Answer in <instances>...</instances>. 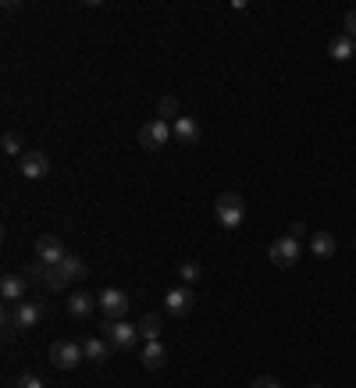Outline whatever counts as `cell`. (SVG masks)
Instances as JSON below:
<instances>
[{
	"label": "cell",
	"instance_id": "8fae6325",
	"mask_svg": "<svg viewBox=\"0 0 356 388\" xmlns=\"http://www.w3.org/2000/svg\"><path fill=\"white\" fill-rule=\"evenodd\" d=\"M26 289H29V278H22V274H4V281H0V296L8 303H18L26 296Z\"/></svg>",
	"mask_w": 356,
	"mask_h": 388
},
{
	"label": "cell",
	"instance_id": "d4e9b609",
	"mask_svg": "<svg viewBox=\"0 0 356 388\" xmlns=\"http://www.w3.org/2000/svg\"><path fill=\"white\" fill-rule=\"evenodd\" d=\"M15 388H43V381H40V377H36V374H22V377H18V384H15Z\"/></svg>",
	"mask_w": 356,
	"mask_h": 388
},
{
	"label": "cell",
	"instance_id": "7a4b0ae2",
	"mask_svg": "<svg viewBox=\"0 0 356 388\" xmlns=\"http://www.w3.org/2000/svg\"><path fill=\"white\" fill-rule=\"evenodd\" d=\"M104 331H107V345L118 349V352H129L139 338V328L129 324V320H104Z\"/></svg>",
	"mask_w": 356,
	"mask_h": 388
},
{
	"label": "cell",
	"instance_id": "3957f363",
	"mask_svg": "<svg viewBox=\"0 0 356 388\" xmlns=\"http://www.w3.org/2000/svg\"><path fill=\"white\" fill-rule=\"evenodd\" d=\"M299 253H303V246H299V239H292V235L274 239L271 249H267V257H271L274 267H296V264H299Z\"/></svg>",
	"mask_w": 356,
	"mask_h": 388
},
{
	"label": "cell",
	"instance_id": "d6986e66",
	"mask_svg": "<svg viewBox=\"0 0 356 388\" xmlns=\"http://www.w3.org/2000/svg\"><path fill=\"white\" fill-rule=\"evenodd\" d=\"M93 303H97L93 296H86V292H75V296L68 299V313H72V317H86V313L93 310Z\"/></svg>",
	"mask_w": 356,
	"mask_h": 388
},
{
	"label": "cell",
	"instance_id": "9c48e42d",
	"mask_svg": "<svg viewBox=\"0 0 356 388\" xmlns=\"http://www.w3.org/2000/svg\"><path fill=\"white\" fill-rule=\"evenodd\" d=\"M4 324H11V328H18V331H33V328L40 324L36 303H15V306L4 313Z\"/></svg>",
	"mask_w": 356,
	"mask_h": 388
},
{
	"label": "cell",
	"instance_id": "30bf717a",
	"mask_svg": "<svg viewBox=\"0 0 356 388\" xmlns=\"http://www.w3.org/2000/svg\"><path fill=\"white\" fill-rule=\"evenodd\" d=\"M65 257H68V253H65V242H61L58 235H40V239H36V260H43L47 267H58Z\"/></svg>",
	"mask_w": 356,
	"mask_h": 388
},
{
	"label": "cell",
	"instance_id": "7402d4cb",
	"mask_svg": "<svg viewBox=\"0 0 356 388\" xmlns=\"http://www.w3.org/2000/svg\"><path fill=\"white\" fill-rule=\"evenodd\" d=\"M43 281H47L50 289H65L72 278H68V274H65V267L58 264V267H47V278H43Z\"/></svg>",
	"mask_w": 356,
	"mask_h": 388
},
{
	"label": "cell",
	"instance_id": "ba28073f",
	"mask_svg": "<svg viewBox=\"0 0 356 388\" xmlns=\"http://www.w3.org/2000/svg\"><path fill=\"white\" fill-rule=\"evenodd\" d=\"M193 303H196V296H193L189 285H178V289H168V292H164V310H168L171 317L193 313Z\"/></svg>",
	"mask_w": 356,
	"mask_h": 388
},
{
	"label": "cell",
	"instance_id": "ac0fdd59",
	"mask_svg": "<svg viewBox=\"0 0 356 388\" xmlns=\"http://www.w3.org/2000/svg\"><path fill=\"white\" fill-rule=\"evenodd\" d=\"M82 352H86L90 363H104V360H107V342H104V338H86V342H82Z\"/></svg>",
	"mask_w": 356,
	"mask_h": 388
},
{
	"label": "cell",
	"instance_id": "603a6c76",
	"mask_svg": "<svg viewBox=\"0 0 356 388\" xmlns=\"http://www.w3.org/2000/svg\"><path fill=\"white\" fill-rule=\"evenodd\" d=\"M178 274H182V281H185V285H193V281L200 278V260H185V264L178 267Z\"/></svg>",
	"mask_w": 356,
	"mask_h": 388
},
{
	"label": "cell",
	"instance_id": "4fadbf2b",
	"mask_svg": "<svg viewBox=\"0 0 356 388\" xmlns=\"http://www.w3.org/2000/svg\"><path fill=\"white\" fill-rule=\"evenodd\" d=\"M136 328H139V338H143V342H161L164 324H161V317H157V313H143Z\"/></svg>",
	"mask_w": 356,
	"mask_h": 388
},
{
	"label": "cell",
	"instance_id": "cb8c5ba5",
	"mask_svg": "<svg viewBox=\"0 0 356 388\" xmlns=\"http://www.w3.org/2000/svg\"><path fill=\"white\" fill-rule=\"evenodd\" d=\"M249 388H281V381L278 377H271V374H260V377H253V384Z\"/></svg>",
	"mask_w": 356,
	"mask_h": 388
},
{
	"label": "cell",
	"instance_id": "83f0119b",
	"mask_svg": "<svg viewBox=\"0 0 356 388\" xmlns=\"http://www.w3.org/2000/svg\"><path fill=\"white\" fill-rule=\"evenodd\" d=\"M310 388H324V384H310Z\"/></svg>",
	"mask_w": 356,
	"mask_h": 388
},
{
	"label": "cell",
	"instance_id": "7c38bea8",
	"mask_svg": "<svg viewBox=\"0 0 356 388\" xmlns=\"http://www.w3.org/2000/svg\"><path fill=\"white\" fill-rule=\"evenodd\" d=\"M310 253L320 257V260L335 257V235H331V232H313V235H310Z\"/></svg>",
	"mask_w": 356,
	"mask_h": 388
},
{
	"label": "cell",
	"instance_id": "5bb4252c",
	"mask_svg": "<svg viewBox=\"0 0 356 388\" xmlns=\"http://www.w3.org/2000/svg\"><path fill=\"white\" fill-rule=\"evenodd\" d=\"M139 360H143V367H146V370H161V367H164V360H168V352H164V342H146Z\"/></svg>",
	"mask_w": 356,
	"mask_h": 388
},
{
	"label": "cell",
	"instance_id": "2e32d148",
	"mask_svg": "<svg viewBox=\"0 0 356 388\" xmlns=\"http://www.w3.org/2000/svg\"><path fill=\"white\" fill-rule=\"evenodd\" d=\"M328 54H331V61H345V58H352V54H356V40H349V36L342 33V36H335V40H331Z\"/></svg>",
	"mask_w": 356,
	"mask_h": 388
},
{
	"label": "cell",
	"instance_id": "6da1fadb",
	"mask_svg": "<svg viewBox=\"0 0 356 388\" xmlns=\"http://www.w3.org/2000/svg\"><path fill=\"white\" fill-rule=\"evenodd\" d=\"M214 214H217L221 228H239L246 221V200L239 193H221L214 203Z\"/></svg>",
	"mask_w": 356,
	"mask_h": 388
},
{
	"label": "cell",
	"instance_id": "484cf974",
	"mask_svg": "<svg viewBox=\"0 0 356 388\" xmlns=\"http://www.w3.org/2000/svg\"><path fill=\"white\" fill-rule=\"evenodd\" d=\"M345 36H349V40H356V11H349V15H345Z\"/></svg>",
	"mask_w": 356,
	"mask_h": 388
},
{
	"label": "cell",
	"instance_id": "5b68a950",
	"mask_svg": "<svg viewBox=\"0 0 356 388\" xmlns=\"http://www.w3.org/2000/svg\"><path fill=\"white\" fill-rule=\"evenodd\" d=\"M171 136H175V129H171L168 122H157V118H153V122H146V125L139 129V146H143V150H161Z\"/></svg>",
	"mask_w": 356,
	"mask_h": 388
},
{
	"label": "cell",
	"instance_id": "44dd1931",
	"mask_svg": "<svg viewBox=\"0 0 356 388\" xmlns=\"http://www.w3.org/2000/svg\"><path fill=\"white\" fill-rule=\"evenodd\" d=\"M0 146H4V153H11V157H22V153H26V150H22V136H18V132H4Z\"/></svg>",
	"mask_w": 356,
	"mask_h": 388
},
{
	"label": "cell",
	"instance_id": "8992f818",
	"mask_svg": "<svg viewBox=\"0 0 356 388\" xmlns=\"http://www.w3.org/2000/svg\"><path fill=\"white\" fill-rule=\"evenodd\" d=\"M79 360H86L79 342H54L50 345V363L58 370H72V367H79Z\"/></svg>",
	"mask_w": 356,
	"mask_h": 388
},
{
	"label": "cell",
	"instance_id": "4316f807",
	"mask_svg": "<svg viewBox=\"0 0 356 388\" xmlns=\"http://www.w3.org/2000/svg\"><path fill=\"white\" fill-rule=\"evenodd\" d=\"M303 232H306V228H303V221H292V225H288V235H292V239H299Z\"/></svg>",
	"mask_w": 356,
	"mask_h": 388
},
{
	"label": "cell",
	"instance_id": "277c9868",
	"mask_svg": "<svg viewBox=\"0 0 356 388\" xmlns=\"http://www.w3.org/2000/svg\"><path fill=\"white\" fill-rule=\"evenodd\" d=\"M97 303H100V310H104L107 320H125V313H129V306H132L129 292H122V289H104Z\"/></svg>",
	"mask_w": 356,
	"mask_h": 388
},
{
	"label": "cell",
	"instance_id": "52a82bcc",
	"mask_svg": "<svg viewBox=\"0 0 356 388\" xmlns=\"http://www.w3.org/2000/svg\"><path fill=\"white\" fill-rule=\"evenodd\" d=\"M18 171H22V178L40 182V178L50 175V161H47V153H40V150H26V153L18 157Z\"/></svg>",
	"mask_w": 356,
	"mask_h": 388
},
{
	"label": "cell",
	"instance_id": "ffe728a7",
	"mask_svg": "<svg viewBox=\"0 0 356 388\" xmlns=\"http://www.w3.org/2000/svg\"><path fill=\"white\" fill-rule=\"evenodd\" d=\"M61 267H65V274H68L72 281H75V278H86V260H79V257H65Z\"/></svg>",
	"mask_w": 356,
	"mask_h": 388
},
{
	"label": "cell",
	"instance_id": "9a60e30c",
	"mask_svg": "<svg viewBox=\"0 0 356 388\" xmlns=\"http://www.w3.org/2000/svg\"><path fill=\"white\" fill-rule=\"evenodd\" d=\"M175 139L185 143V146L196 143V139H200V122H196V118H178V122H175Z\"/></svg>",
	"mask_w": 356,
	"mask_h": 388
},
{
	"label": "cell",
	"instance_id": "e0dca14e",
	"mask_svg": "<svg viewBox=\"0 0 356 388\" xmlns=\"http://www.w3.org/2000/svg\"><path fill=\"white\" fill-rule=\"evenodd\" d=\"M178 111H182V104H178L175 97H161V100H157V122H171V118L178 122V118H182Z\"/></svg>",
	"mask_w": 356,
	"mask_h": 388
}]
</instances>
